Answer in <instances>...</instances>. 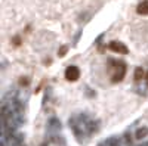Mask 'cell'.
I'll use <instances>...</instances> for the list:
<instances>
[{
    "instance_id": "6da1fadb",
    "label": "cell",
    "mask_w": 148,
    "mask_h": 146,
    "mask_svg": "<svg viewBox=\"0 0 148 146\" xmlns=\"http://www.w3.org/2000/svg\"><path fill=\"white\" fill-rule=\"evenodd\" d=\"M110 67L113 68V74H111V83H119L125 78L126 75V64L123 60H116V59H108Z\"/></svg>"
},
{
    "instance_id": "7a4b0ae2",
    "label": "cell",
    "mask_w": 148,
    "mask_h": 146,
    "mask_svg": "<svg viewBox=\"0 0 148 146\" xmlns=\"http://www.w3.org/2000/svg\"><path fill=\"white\" fill-rule=\"evenodd\" d=\"M108 49H110V50H113V52H116V53H121V55H127L129 53V49L121 41H117V40L108 43Z\"/></svg>"
},
{
    "instance_id": "3957f363",
    "label": "cell",
    "mask_w": 148,
    "mask_h": 146,
    "mask_svg": "<svg viewBox=\"0 0 148 146\" xmlns=\"http://www.w3.org/2000/svg\"><path fill=\"white\" fill-rule=\"evenodd\" d=\"M79 77H80V69H79L77 67L71 65V67H68V68L65 69V78H67L68 81H77Z\"/></svg>"
},
{
    "instance_id": "277c9868",
    "label": "cell",
    "mask_w": 148,
    "mask_h": 146,
    "mask_svg": "<svg viewBox=\"0 0 148 146\" xmlns=\"http://www.w3.org/2000/svg\"><path fill=\"white\" fill-rule=\"evenodd\" d=\"M61 127H62V124H61V121L55 117H52L51 120L47 121V130L51 133H58L61 130Z\"/></svg>"
},
{
    "instance_id": "5b68a950",
    "label": "cell",
    "mask_w": 148,
    "mask_h": 146,
    "mask_svg": "<svg viewBox=\"0 0 148 146\" xmlns=\"http://www.w3.org/2000/svg\"><path fill=\"white\" fill-rule=\"evenodd\" d=\"M99 130V121H95V120H89L88 121V134H93Z\"/></svg>"
},
{
    "instance_id": "8992f818",
    "label": "cell",
    "mask_w": 148,
    "mask_h": 146,
    "mask_svg": "<svg viewBox=\"0 0 148 146\" xmlns=\"http://www.w3.org/2000/svg\"><path fill=\"white\" fill-rule=\"evenodd\" d=\"M136 12L139 15H148V0H144L136 6Z\"/></svg>"
},
{
    "instance_id": "52a82bcc",
    "label": "cell",
    "mask_w": 148,
    "mask_h": 146,
    "mask_svg": "<svg viewBox=\"0 0 148 146\" xmlns=\"http://www.w3.org/2000/svg\"><path fill=\"white\" fill-rule=\"evenodd\" d=\"M147 136H148V127H141V128L136 130V133H135V137H136L138 140H141Z\"/></svg>"
},
{
    "instance_id": "ba28073f",
    "label": "cell",
    "mask_w": 148,
    "mask_h": 146,
    "mask_svg": "<svg viewBox=\"0 0 148 146\" xmlns=\"http://www.w3.org/2000/svg\"><path fill=\"white\" fill-rule=\"evenodd\" d=\"M144 77V69L142 68H136L135 69V81H141Z\"/></svg>"
},
{
    "instance_id": "9c48e42d",
    "label": "cell",
    "mask_w": 148,
    "mask_h": 146,
    "mask_svg": "<svg viewBox=\"0 0 148 146\" xmlns=\"http://www.w3.org/2000/svg\"><path fill=\"white\" fill-rule=\"evenodd\" d=\"M28 83H30L28 77H21L19 78V84H21V86H28Z\"/></svg>"
},
{
    "instance_id": "30bf717a",
    "label": "cell",
    "mask_w": 148,
    "mask_h": 146,
    "mask_svg": "<svg viewBox=\"0 0 148 146\" xmlns=\"http://www.w3.org/2000/svg\"><path fill=\"white\" fill-rule=\"evenodd\" d=\"M52 140H53L55 143H58V145H65V140H64L62 137H58V136H53V137H52Z\"/></svg>"
},
{
    "instance_id": "8fae6325",
    "label": "cell",
    "mask_w": 148,
    "mask_h": 146,
    "mask_svg": "<svg viewBox=\"0 0 148 146\" xmlns=\"http://www.w3.org/2000/svg\"><path fill=\"white\" fill-rule=\"evenodd\" d=\"M67 50H68V47L67 46H62V47H61V50L58 52V56H64L67 53Z\"/></svg>"
},
{
    "instance_id": "7c38bea8",
    "label": "cell",
    "mask_w": 148,
    "mask_h": 146,
    "mask_svg": "<svg viewBox=\"0 0 148 146\" xmlns=\"http://www.w3.org/2000/svg\"><path fill=\"white\" fill-rule=\"evenodd\" d=\"M125 142H126L127 145H130V143H132V137H130V133H126V134H125Z\"/></svg>"
},
{
    "instance_id": "4fadbf2b",
    "label": "cell",
    "mask_w": 148,
    "mask_h": 146,
    "mask_svg": "<svg viewBox=\"0 0 148 146\" xmlns=\"http://www.w3.org/2000/svg\"><path fill=\"white\" fill-rule=\"evenodd\" d=\"M19 43H21V39H19V37H18V35H16V37L14 39V44H16V46H18Z\"/></svg>"
},
{
    "instance_id": "5bb4252c",
    "label": "cell",
    "mask_w": 148,
    "mask_h": 146,
    "mask_svg": "<svg viewBox=\"0 0 148 146\" xmlns=\"http://www.w3.org/2000/svg\"><path fill=\"white\" fill-rule=\"evenodd\" d=\"M145 80H147V86H148V71L145 72Z\"/></svg>"
},
{
    "instance_id": "9a60e30c",
    "label": "cell",
    "mask_w": 148,
    "mask_h": 146,
    "mask_svg": "<svg viewBox=\"0 0 148 146\" xmlns=\"http://www.w3.org/2000/svg\"><path fill=\"white\" fill-rule=\"evenodd\" d=\"M139 146H148V143H144V145H139Z\"/></svg>"
},
{
    "instance_id": "2e32d148",
    "label": "cell",
    "mask_w": 148,
    "mask_h": 146,
    "mask_svg": "<svg viewBox=\"0 0 148 146\" xmlns=\"http://www.w3.org/2000/svg\"><path fill=\"white\" fill-rule=\"evenodd\" d=\"M42 146H47V145H46V143H45V145H42Z\"/></svg>"
}]
</instances>
